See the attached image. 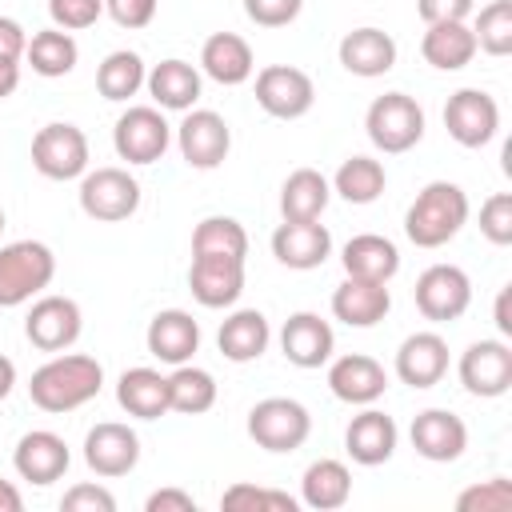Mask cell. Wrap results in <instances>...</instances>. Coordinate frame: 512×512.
I'll list each match as a JSON object with an SVG mask.
<instances>
[{
    "label": "cell",
    "instance_id": "41",
    "mask_svg": "<svg viewBox=\"0 0 512 512\" xmlns=\"http://www.w3.org/2000/svg\"><path fill=\"white\" fill-rule=\"evenodd\" d=\"M460 512H508L512 508V480L508 476H492L484 484H472L456 496Z\"/></svg>",
    "mask_w": 512,
    "mask_h": 512
},
{
    "label": "cell",
    "instance_id": "16",
    "mask_svg": "<svg viewBox=\"0 0 512 512\" xmlns=\"http://www.w3.org/2000/svg\"><path fill=\"white\" fill-rule=\"evenodd\" d=\"M72 464V452L64 444V436L48 432V428H32L16 440L12 448V468L20 472V480L36 484V488H48L56 484Z\"/></svg>",
    "mask_w": 512,
    "mask_h": 512
},
{
    "label": "cell",
    "instance_id": "7",
    "mask_svg": "<svg viewBox=\"0 0 512 512\" xmlns=\"http://www.w3.org/2000/svg\"><path fill=\"white\" fill-rule=\"evenodd\" d=\"M32 168L44 180H80L88 172V136L68 120L44 124L32 136Z\"/></svg>",
    "mask_w": 512,
    "mask_h": 512
},
{
    "label": "cell",
    "instance_id": "31",
    "mask_svg": "<svg viewBox=\"0 0 512 512\" xmlns=\"http://www.w3.org/2000/svg\"><path fill=\"white\" fill-rule=\"evenodd\" d=\"M340 264H344V276L388 284L400 272V248L388 236H380V232H360V236H352L344 244Z\"/></svg>",
    "mask_w": 512,
    "mask_h": 512
},
{
    "label": "cell",
    "instance_id": "19",
    "mask_svg": "<svg viewBox=\"0 0 512 512\" xmlns=\"http://www.w3.org/2000/svg\"><path fill=\"white\" fill-rule=\"evenodd\" d=\"M272 256L292 272H312L332 256V232L320 220H284L272 232Z\"/></svg>",
    "mask_w": 512,
    "mask_h": 512
},
{
    "label": "cell",
    "instance_id": "17",
    "mask_svg": "<svg viewBox=\"0 0 512 512\" xmlns=\"http://www.w3.org/2000/svg\"><path fill=\"white\" fill-rule=\"evenodd\" d=\"M412 448L432 464H452L468 448V424L448 408H424L412 416Z\"/></svg>",
    "mask_w": 512,
    "mask_h": 512
},
{
    "label": "cell",
    "instance_id": "54",
    "mask_svg": "<svg viewBox=\"0 0 512 512\" xmlns=\"http://www.w3.org/2000/svg\"><path fill=\"white\" fill-rule=\"evenodd\" d=\"M12 388H16V364H12V360L0 352V400H4Z\"/></svg>",
    "mask_w": 512,
    "mask_h": 512
},
{
    "label": "cell",
    "instance_id": "52",
    "mask_svg": "<svg viewBox=\"0 0 512 512\" xmlns=\"http://www.w3.org/2000/svg\"><path fill=\"white\" fill-rule=\"evenodd\" d=\"M512 288H500V296H496V328H500V336H512Z\"/></svg>",
    "mask_w": 512,
    "mask_h": 512
},
{
    "label": "cell",
    "instance_id": "39",
    "mask_svg": "<svg viewBox=\"0 0 512 512\" xmlns=\"http://www.w3.org/2000/svg\"><path fill=\"white\" fill-rule=\"evenodd\" d=\"M192 256H248V232L236 216H204L192 228Z\"/></svg>",
    "mask_w": 512,
    "mask_h": 512
},
{
    "label": "cell",
    "instance_id": "38",
    "mask_svg": "<svg viewBox=\"0 0 512 512\" xmlns=\"http://www.w3.org/2000/svg\"><path fill=\"white\" fill-rule=\"evenodd\" d=\"M384 184H388V172L372 156H348L336 168V176H332V192L340 200H348V204H372V200H380Z\"/></svg>",
    "mask_w": 512,
    "mask_h": 512
},
{
    "label": "cell",
    "instance_id": "33",
    "mask_svg": "<svg viewBox=\"0 0 512 512\" xmlns=\"http://www.w3.org/2000/svg\"><path fill=\"white\" fill-rule=\"evenodd\" d=\"M348 496H352V472L340 460L324 456V460H312L304 468V476H300V504H308L316 512H336V508L348 504Z\"/></svg>",
    "mask_w": 512,
    "mask_h": 512
},
{
    "label": "cell",
    "instance_id": "36",
    "mask_svg": "<svg viewBox=\"0 0 512 512\" xmlns=\"http://www.w3.org/2000/svg\"><path fill=\"white\" fill-rule=\"evenodd\" d=\"M144 76H148V68H144V60H140V52H132V48H116V52H108L104 60H100V68H96V92L104 96V100H132L140 88H144Z\"/></svg>",
    "mask_w": 512,
    "mask_h": 512
},
{
    "label": "cell",
    "instance_id": "35",
    "mask_svg": "<svg viewBox=\"0 0 512 512\" xmlns=\"http://www.w3.org/2000/svg\"><path fill=\"white\" fill-rule=\"evenodd\" d=\"M24 60L32 64L36 76L56 80V76H68V72L76 68V60H80V44L72 40V32H64V28L52 24V28H40V32L28 36Z\"/></svg>",
    "mask_w": 512,
    "mask_h": 512
},
{
    "label": "cell",
    "instance_id": "25",
    "mask_svg": "<svg viewBox=\"0 0 512 512\" xmlns=\"http://www.w3.org/2000/svg\"><path fill=\"white\" fill-rule=\"evenodd\" d=\"M144 344L148 352L160 360V364H188L200 348V324L192 320V312L184 308H164L148 320V332H144Z\"/></svg>",
    "mask_w": 512,
    "mask_h": 512
},
{
    "label": "cell",
    "instance_id": "14",
    "mask_svg": "<svg viewBox=\"0 0 512 512\" xmlns=\"http://www.w3.org/2000/svg\"><path fill=\"white\" fill-rule=\"evenodd\" d=\"M460 384L480 400H496L512 388V348L504 340H476L460 352Z\"/></svg>",
    "mask_w": 512,
    "mask_h": 512
},
{
    "label": "cell",
    "instance_id": "49",
    "mask_svg": "<svg viewBox=\"0 0 512 512\" xmlns=\"http://www.w3.org/2000/svg\"><path fill=\"white\" fill-rule=\"evenodd\" d=\"M144 508H148V512H196V500H192V492H184V488H156V492L144 500Z\"/></svg>",
    "mask_w": 512,
    "mask_h": 512
},
{
    "label": "cell",
    "instance_id": "29",
    "mask_svg": "<svg viewBox=\"0 0 512 512\" xmlns=\"http://www.w3.org/2000/svg\"><path fill=\"white\" fill-rule=\"evenodd\" d=\"M268 344H272V328H268V316L260 308H236L216 332V348L232 364L260 360L268 352Z\"/></svg>",
    "mask_w": 512,
    "mask_h": 512
},
{
    "label": "cell",
    "instance_id": "53",
    "mask_svg": "<svg viewBox=\"0 0 512 512\" xmlns=\"http://www.w3.org/2000/svg\"><path fill=\"white\" fill-rule=\"evenodd\" d=\"M24 508V496L12 480H0V512H20Z\"/></svg>",
    "mask_w": 512,
    "mask_h": 512
},
{
    "label": "cell",
    "instance_id": "27",
    "mask_svg": "<svg viewBox=\"0 0 512 512\" xmlns=\"http://www.w3.org/2000/svg\"><path fill=\"white\" fill-rule=\"evenodd\" d=\"M476 36H472V24L468 20H440V24H428L424 36H420V56L436 68V72H460L472 64L476 56Z\"/></svg>",
    "mask_w": 512,
    "mask_h": 512
},
{
    "label": "cell",
    "instance_id": "8",
    "mask_svg": "<svg viewBox=\"0 0 512 512\" xmlns=\"http://www.w3.org/2000/svg\"><path fill=\"white\" fill-rule=\"evenodd\" d=\"M168 144H172V128H168L164 112L152 104L124 108L112 128V148L128 164H156L168 152Z\"/></svg>",
    "mask_w": 512,
    "mask_h": 512
},
{
    "label": "cell",
    "instance_id": "42",
    "mask_svg": "<svg viewBox=\"0 0 512 512\" xmlns=\"http://www.w3.org/2000/svg\"><path fill=\"white\" fill-rule=\"evenodd\" d=\"M480 236L496 248L512 244V192H492L480 204Z\"/></svg>",
    "mask_w": 512,
    "mask_h": 512
},
{
    "label": "cell",
    "instance_id": "4",
    "mask_svg": "<svg viewBox=\"0 0 512 512\" xmlns=\"http://www.w3.org/2000/svg\"><path fill=\"white\" fill-rule=\"evenodd\" d=\"M364 132L384 156H400L424 140V108L408 92H384L368 104Z\"/></svg>",
    "mask_w": 512,
    "mask_h": 512
},
{
    "label": "cell",
    "instance_id": "48",
    "mask_svg": "<svg viewBox=\"0 0 512 512\" xmlns=\"http://www.w3.org/2000/svg\"><path fill=\"white\" fill-rule=\"evenodd\" d=\"M476 8V0H416V12L424 24H440V20H468Z\"/></svg>",
    "mask_w": 512,
    "mask_h": 512
},
{
    "label": "cell",
    "instance_id": "1",
    "mask_svg": "<svg viewBox=\"0 0 512 512\" xmlns=\"http://www.w3.org/2000/svg\"><path fill=\"white\" fill-rule=\"evenodd\" d=\"M100 388H104V368L96 356L84 352H56L28 380V396L40 412H72L96 400Z\"/></svg>",
    "mask_w": 512,
    "mask_h": 512
},
{
    "label": "cell",
    "instance_id": "46",
    "mask_svg": "<svg viewBox=\"0 0 512 512\" xmlns=\"http://www.w3.org/2000/svg\"><path fill=\"white\" fill-rule=\"evenodd\" d=\"M64 512H116V496L104 484H72L60 496Z\"/></svg>",
    "mask_w": 512,
    "mask_h": 512
},
{
    "label": "cell",
    "instance_id": "26",
    "mask_svg": "<svg viewBox=\"0 0 512 512\" xmlns=\"http://www.w3.org/2000/svg\"><path fill=\"white\" fill-rule=\"evenodd\" d=\"M388 308H392V292L388 284H376V280L344 276L332 292V316L348 328H372L388 316Z\"/></svg>",
    "mask_w": 512,
    "mask_h": 512
},
{
    "label": "cell",
    "instance_id": "23",
    "mask_svg": "<svg viewBox=\"0 0 512 512\" xmlns=\"http://www.w3.org/2000/svg\"><path fill=\"white\" fill-rule=\"evenodd\" d=\"M448 372V340L440 332H412L396 348V376L408 388H436Z\"/></svg>",
    "mask_w": 512,
    "mask_h": 512
},
{
    "label": "cell",
    "instance_id": "9",
    "mask_svg": "<svg viewBox=\"0 0 512 512\" xmlns=\"http://www.w3.org/2000/svg\"><path fill=\"white\" fill-rule=\"evenodd\" d=\"M416 308L424 320L432 324H448V320H460L472 304V280L460 264H432L416 276Z\"/></svg>",
    "mask_w": 512,
    "mask_h": 512
},
{
    "label": "cell",
    "instance_id": "43",
    "mask_svg": "<svg viewBox=\"0 0 512 512\" xmlns=\"http://www.w3.org/2000/svg\"><path fill=\"white\" fill-rule=\"evenodd\" d=\"M220 508H272V512H296V500L288 492H272V488H256V484H232L224 496H220Z\"/></svg>",
    "mask_w": 512,
    "mask_h": 512
},
{
    "label": "cell",
    "instance_id": "32",
    "mask_svg": "<svg viewBox=\"0 0 512 512\" xmlns=\"http://www.w3.org/2000/svg\"><path fill=\"white\" fill-rule=\"evenodd\" d=\"M116 400L136 420H160L168 416V376L156 368H128L116 380Z\"/></svg>",
    "mask_w": 512,
    "mask_h": 512
},
{
    "label": "cell",
    "instance_id": "55",
    "mask_svg": "<svg viewBox=\"0 0 512 512\" xmlns=\"http://www.w3.org/2000/svg\"><path fill=\"white\" fill-rule=\"evenodd\" d=\"M0 232H4V208H0Z\"/></svg>",
    "mask_w": 512,
    "mask_h": 512
},
{
    "label": "cell",
    "instance_id": "51",
    "mask_svg": "<svg viewBox=\"0 0 512 512\" xmlns=\"http://www.w3.org/2000/svg\"><path fill=\"white\" fill-rule=\"evenodd\" d=\"M20 88V60H4L0 56V100H8Z\"/></svg>",
    "mask_w": 512,
    "mask_h": 512
},
{
    "label": "cell",
    "instance_id": "44",
    "mask_svg": "<svg viewBox=\"0 0 512 512\" xmlns=\"http://www.w3.org/2000/svg\"><path fill=\"white\" fill-rule=\"evenodd\" d=\"M48 16L64 32H84L104 16V0H48Z\"/></svg>",
    "mask_w": 512,
    "mask_h": 512
},
{
    "label": "cell",
    "instance_id": "3",
    "mask_svg": "<svg viewBox=\"0 0 512 512\" xmlns=\"http://www.w3.org/2000/svg\"><path fill=\"white\" fill-rule=\"evenodd\" d=\"M56 276V256L44 240H12L0 248V308H20Z\"/></svg>",
    "mask_w": 512,
    "mask_h": 512
},
{
    "label": "cell",
    "instance_id": "21",
    "mask_svg": "<svg viewBox=\"0 0 512 512\" xmlns=\"http://www.w3.org/2000/svg\"><path fill=\"white\" fill-rule=\"evenodd\" d=\"M328 388L336 400L344 404H376L388 388V372L376 356H364V352H348V356H336L328 364Z\"/></svg>",
    "mask_w": 512,
    "mask_h": 512
},
{
    "label": "cell",
    "instance_id": "45",
    "mask_svg": "<svg viewBox=\"0 0 512 512\" xmlns=\"http://www.w3.org/2000/svg\"><path fill=\"white\" fill-rule=\"evenodd\" d=\"M304 0H244V16L256 28H284L300 16Z\"/></svg>",
    "mask_w": 512,
    "mask_h": 512
},
{
    "label": "cell",
    "instance_id": "20",
    "mask_svg": "<svg viewBox=\"0 0 512 512\" xmlns=\"http://www.w3.org/2000/svg\"><path fill=\"white\" fill-rule=\"evenodd\" d=\"M280 352L296 368H320L336 352V332L316 312H292L280 328Z\"/></svg>",
    "mask_w": 512,
    "mask_h": 512
},
{
    "label": "cell",
    "instance_id": "5",
    "mask_svg": "<svg viewBox=\"0 0 512 512\" xmlns=\"http://www.w3.org/2000/svg\"><path fill=\"white\" fill-rule=\"evenodd\" d=\"M248 436L264 452H296L312 436V416L292 396H268L248 412Z\"/></svg>",
    "mask_w": 512,
    "mask_h": 512
},
{
    "label": "cell",
    "instance_id": "34",
    "mask_svg": "<svg viewBox=\"0 0 512 512\" xmlns=\"http://www.w3.org/2000/svg\"><path fill=\"white\" fill-rule=\"evenodd\" d=\"M332 200V184L316 168H296L280 184V216L284 220H320Z\"/></svg>",
    "mask_w": 512,
    "mask_h": 512
},
{
    "label": "cell",
    "instance_id": "28",
    "mask_svg": "<svg viewBox=\"0 0 512 512\" xmlns=\"http://www.w3.org/2000/svg\"><path fill=\"white\" fill-rule=\"evenodd\" d=\"M200 68L204 76H212L216 84L224 88H236L244 80H252L256 72V56H252V44L236 32H212L200 48Z\"/></svg>",
    "mask_w": 512,
    "mask_h": 512
},
{
    "label": "cell",
    "instance_id": "50",
    "mask_svg": "<svg viewBox=\"0 0 512 512\" xmlns=\"http://www.w3.org/2000/svg\"><path fill=\"white\" fill-rule=\"evenodd\" d=\"M24 48H28V32L12 16H0V56L4 60H24Z\"/></svg>",
    "mask_w": 512,
    "mask_h": 512
},
{
    "label": "cell",
    "instance_id": "2",
    "mask_svg": "<svg viewBox=\"0 0 512 512\" xmlns=\"http://www.w3.org/2000/svg\"><path fill=\"white\" fill-rule=\"evenodd\" d=\"M468 192L452 180H432L416 192V200L404 212V236L416 248H444L456 240V232L468 224Z\"/></svg>",
    "mask_w": 512,
    "mask_h": 512
},
{
    "label": "cell",
    "instance_id": "12",
    "mask_svg": "<svg viewBox=\"0 0 512 512\" xmlns=\"http://www.w3.org/2000/svg\"><path fill=\"white\" fill-rule=\"evenodd\" d=\"M84 332V312L72 296H40L24 316V336L40 352H68Z\"/></svg>",
    "mask_w": 512,
    "mask_h": 512
},
{
    "label": "cell",
    "instance_id": "22",
    "mask_svg": "<svg viewBox=\"0 0 512 512\" xmlns=\"http://www.w3.org/2000/svg\"><path fill=\"white\" fill-rule=\"evenodd\" d=\"M336 56H340L344 72H352L360 80H376L396 68V40L384 28L364 24V28L344 32V40L336 44Z\"/></svg>",
    "mask_w": 512,
    "mask_h": 512
},
{
    "label": "cell",
    "instance_id": "6",
    "mask_svg": "<svg viewBox=\"0 0 512 512\" xmlns=\"http://www.w3.org/2000/svg\"><path fill=\"white\" fill-rule=\"evenodd\" d=\"M80 212L100 220V224H116V220H128L136 208H140V184L128 168H92L80 176Z\"/></svg>",
    "mask_w": 512,
    "mask_h": 512
},
{
    "label": "cell",
    "instance_id": "47",
    "mask_svg": "<svg viewBox=\"0 0 512 512\" xmlns=\"http://www.w3.org/2000/svg\"><path fill=\"white\" fill-rule=\"evenodd\" d=\"M156 8H160V0H104V12H108L120 28H128V32L148 28V24L156 20Z\"/></svg>",
    "mask_w": 512,
    "mask_h": 512
},
{
    "label": "cell",
    "instance_id": "24",
    "mask_svg": "<svg viewBox=\"0 0 512 512\" xmlns=\"http://www.w3.org/2000/svg\"><path fill=\"white\" fill-rule=\"evenodd\" d=\"M396 440H400L396 420H392L388 412L372 408V404H364V412L352 416L348 428H344V448H348V456H352L356 464H364V468H376V464L392 460Z\"/></svg>",
    "mask_w": 512,
    "mask_h": 512
},
{
    "label": "cell",
    "instance_id": "11",
    "mask_svg": "<svg viewBox=\"0 0 512 512\" xmlns=\"http://www.w3.org/2000/svg\"><path fill=\"white\" fill-rule=\"evenodd\" d=\"M176 148L188 168H200V172L220 168L232 148V128L212 108H188L184 120L176 124Z\"/></svg>",
    "mask_w": 512,
    "mask_h": 512
},
{
    "label": "cell",
    "instance_id": "37",
    "mask_svg": "<svg viewBox=\"0 0 512 512\" xmlns=\"http://www.w3.org/2000/svg\"><path fill=\"white\" fill-rule=\"evenodd\" d=\"M216 404V380L208 368H196L192 360L188 364H176L168 372V408L172 412H184V416H200Z\"/></svg>",
    "mask_w": 512,
    "mask_h": 512
},
{
    "label": "cell",
    "instance_id": "10",
    "mask_svg": "<svg viewBox=\"0 0 512 512\" xmlns=\"http://www.w3.org/2000/svg\"><path fill=\"white\" fill-rule=\"evenodd\" d=\"M256 104L272 120H300L316 104V84L296 64H268L256 72Z\"/></svg>",
    "mask_w": 512,
    "mask_h": 512
},
{
    "label": "cell",
    "instance_id": "40",
    "mask_svg": "<svg viewBox=\"0 0 512 512\" xmlns=\"http://www.w3.org/2000/svg\"><path fill=\"white\" fill-rule=\"evenodd\" d=\"M472 36H476V48L488 52V56H508L512 52V0H492L476 12V24H472Z\"/></svg>",
    "mask_w": 512,
    "mask_h": 512
},
{
    "label": "cell",
    "instance_id": "30",
    "mask_svg": "<svg viewBox=\"0 0 512 512\" xmlns=\"http://www.w3.org/2000/svg\"><path fill=\"white\" fill-rule=\"evenodd\" d=\"M144 88H148V96L156 100V108L164 112H188L196 100H200V88H204V80H200V72L188 64V60H160V64H152L148 68V76H144Z\"/></svg>",
    "mask_w": 512,
    "mask_h": 512
},
{
    "label": "cell",
    "instance_id": "13",
    "mask_svg": "<svg viewBox=\"0 0 512 512\" xmlns=\"http://www.w3.org/2000/svg\"><path fill=\"white\" fill-rule=\"evenodd\" d=\"M444 128L460 148H484L500 132V104L484 88H460L444 104Z\"/></svg>",
    "mask_w": 512,
    "mask_h": 512
},
{
    "label": "cell",
    "instance_id": "15",
    "mask_svg": "<svg viewBox=\"0 0 512 512\" xmlns=\"http://www.w3.org/2000/svg\"><path fill=\"white\" fill-rule=\"evenodd\" d=\"M84 464L104 480L128 476L140 464V436L120 420H100L84 436Z\"/></svg>",
    "mask_w": 512,
    "mask_h": 512
},
{
    "label": "cell",
    "instance_id": "18",
    "mask_svg": "<svg viewBox=\"0 0 512 512\" xmlns=\"http://www.w3.org/2000/svg\"><path fill=\"white\" fill-rule=\"evenodd\" d=\"M188 292L200 308H232L244 292V260L232 256H192Z\"/></svg>",
    "mask_w": 512,
    "mask_h": 512
}]
</instances>
